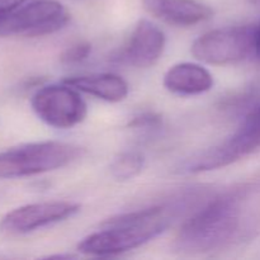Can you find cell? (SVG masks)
Listing matches in <instances>:
<instances>
[{
    "label": "cell",
    "mask_w": 260,
    "mask_h": 260,
    "mask_svg": "<svg viewBox=\"0 0 260 260\" xmlns=\"http://www.w3.org/2000/svg\"><path fill=\"white\" fill-rule=\"evenodd\" d=\"M168 211L155 206L109 218L101 231L79 243L78 250L91 256H112L134 250L164 233L170 223Z\"/></svg>",
    "instance_id": "1"
},
{
    "label": "cell",
    "mask_w": 260,
    "mask_h": 260,
    "mask_svg": "<svg viewBox=\"0 0 260 260\" xmlns=\"http://www.w3.org/2000/svg\"><path fill=\"white\" fill-rule=\"evenodd\" d=\"M240 197L225 194L215 198L188 218L175 238L174 246L185 254H203L223 248L239 229Z\"/></svg>",
    "instance_id": "2"
},
{
    "label": "cell",
    "mask_w": 260,
    "mask_h": 260,
    "mask_svg": "<svg viewBox=\"0 0 260 260\" xmlns=\"http://www.w3.org/2000/svg\"><path fill=\"white\" fill-rule=\"evenodd\" d=\"M81 154L80 147L60 141H41L0 152V178L42 174L66 167Z\"/></svg>",
    "instance_id": "3"
},
{
    "label": "cell",
    "mask_w": 260,
    "mask_h": 260,
    "mask_svg": "<svg viewBox=\"0 0 260 260\" xmlns=\"http://www.w3.org/2000/svg\"><path fill=\"white\" fill-rule=\"evenodd\" d=\"M260 149V106L245 117L238 131L217 146L197 155L185 164L189 173L221 169Z\"/></svg>",
    "instance_id": "4"
},
{
    "label": "cell",
    "mask_w": 260,
    "mask_h": 260,
    "mask_svg": "<svg viewBox=\"0 0 260 260\" xmlns=\"http://www.w3.org/2000/svg\"><path fill=\"white\" fill-rule=\"evenodd\" d=\"M70 20L68 8L57 0H28L0 23V36L41 37L62 29Z\"/></svg>",
    "instance_id": "5"
},
{
    "label": "cell",
    "mask_w": 260,
    "mask_h": 260,
    "mask_svg": "<svg viewBox=\"0 0 260 260\" xmlns=\"http://www.w3.org/2000/svg\"><path fill=\"white\" fill-rule=\"evenodd\" d=\"M255 25H238L211 30L193 42L192 55L211 65H229L254 52Z\"/></svg>",
    "instance_id": "6"
},
{
    "label": "cell",
    "mask_w": 260,
    "mask_h": 260,
    "mask_svg": "<svg viewBox=\"0 0 260 260\" xmlns=\"http://www.w3.org/2000/svg\"><path fill=\"white\" fill-rule=\"evenodd\" d=\"M30 106L41 121L61 129L75 127L88 114V107L79 90L65 83L38 89L33 94Z\"/></svg>",
    "instance_id": "7"
},
{
    "label": "cell",
    "mask_w": 260,
    "mask_h": 260,
    "mask_svg": "<svg viewBox=\"0 0 260 260\" xmlns=\"http://www.w3.org/2000/svg\"><path fill=\"white\" fill-rule=\"evenodd\" d=\"M79 210L78 203L66 201L30 203L8 212L0 221V231L7 235H23L73 217Z\"/></svg>",
    "instance_id": "8"
},
{
    "label": "cell",
    "mask_w": 260,
    "mask_h": 260,
    "mask_svg": "<svg viewBox=\"0 0 260 260\" xmlns=\"http://www.w3.org/2000/svg\"><path fill=\"white\" fill-rule=\"evenodd\" d=\"M165 43L164 32L150 20L141 19L132 30L121 60L135 68H150L161 57Z\"/></svg>",
    "instance_id": "9"
},
{
    "label": "cell",
    "mask_w": 260,
    "mask_h": 260,
    "mask_svg": "<svg viewBox=\"0 0 260 260\" xmlns=\"http://www.w3.org/2000/svg\"><path fill=\"white\" fill-rule=\"evenodd\" d=\"M154 17L179 27L200 24L212 17V9L197 0H142Z\"/></svg>",
    "instance_id": "10"
},
{
    "label": "cell",
    "mask_w": 260,
    "mask_h": 260,
    "mask_svg": "<svg viewBox=\"0 0 260 260\" xmlns=\"http://www.w3.org/2000/svg\"><path fill=\"white\" fill-rule=\"evenodd\" d=\"M164 86L172 93L180 95H198L211 90L213 76L198 63H177L164 75Z\"/></svg>",
    "instance_id": "11"
},
{
    "label": "cell",
    "mask_w": 260,
    "mask_h": 260,
    "mask_svg": "<svg viewBox=\"0 0 260 260\" xmlns=\"http://www.w3.org/2000/svg\"><path fill=\"white\" fill-rule=\"evenodd\" d=\"M62 83L73 86L76 90L90 94L111 103L123 101L128 94V85L116 74H90V75L70 76Z\"/></svg>",
    "instance_id": "12"
},
{
    "label": "cell",
    "mask_w": 260,
    "mask_h": 260,
    "mask_svg": "<svg viewBox=\"0 0 260 260\" xmlns=\"http://www.w3.org/2000/svg\"><path fill=\"white\" fill-rule=\"evenodd\" d=\"M145 167V157L140 152L126 151L114 157L111 164V173L117 180L134 179Z\"/></svg>",
    "instance_id": "13"
},
{
    "label": "cell",
    "mask_w": 260,
    "mask_h": 260,
    "mask_svg": "<svg viewBox=\"0 0 260 260\" xmlns=\"http://www.w3.org/2000/svg\"><path fill=\"white\" fill-rule=\"evenodd\" d=\"M91 51L90 43L88 42H78L75 45L70 46L66 48L60 56V60L62 63L66 65H74V63H79L81 61L86 60Z\"/></svg>",
    "instance_id": "14"
},
{
    "label": "cell",
    "mask_w": 260,
    "mask_h": 260,
    "mask_svg": "<svg viewBox=\"0 0 260 260\" xmlns=\"http://www.w3.org/2000/svg\"><path fill=\"white\" fill-rule=\"evenodd\" d=\"M160 123V117L154 113L142 114V116L136 117L134 121L129 123L131 127H136V128H141V127H156Z\"/></svg>",
    "instance_id": "15"
},
{
    "label": "cell",
    "mask_w": 260,
    "mask_h": 260,
    "mask_svg": "<svg viewBox=\"0 0 260 260\" xmlns=\"http://www.w3.org/2000/svg\"><path fill=\"white\" fill-rule=\"evenodd\" d=\"M28 0H0V23Z\"/></svg>",
    "instance_id": "16"
},
{
    "label": "cell",
    "mask_w": 260,
    "mask_h": 260,
    "mask_svg": "<svg viewBox=\"0 0 260 260\" xmlns=\"http://www.w3.org/2000/svg\"><path fill=\"white\" fill-rule=\"evenodd\" d=\"M254 55L260 61V20L254 30Z\"/></svg>",
    "instance_id": "17"
},
{
    "label": "cell",
    "mask_w": 260,
    "mask_h": 260,
    "mask_svg": "<svg viewBox=\"0 0 260 260\" xmlns=\"http://www.w3.org/2000/svg\"><path fill=\"white\" fill-rule=\"evenodd\" d=\"M249 2H250L251 4H254V5H258V7H260V0H249Z\"/></svg>",
    "instance_id": "18"
}]
</instances>
